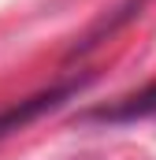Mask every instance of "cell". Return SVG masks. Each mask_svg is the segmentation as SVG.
<instances>
[{"label": "cell", "instance_id": "6da1fadb", "mask_svg": "<svg viewBox=\"0 0 156 160\" xmlns=\"http://www.w3.org/2000/svg\"><path fill=\"white\" fill-rule=\"evenodd\" d=\"M78 86H82V82H67V86H56V89H48V93H37V97H30V101H19L15 108H7V112L0 116V138L11 134V130H19V127H26V123H34L41 112H52L56 104H63L71 93H78Z\"/></svg>", "mask_w": 156, "mask_h": 160}]
</instances>
